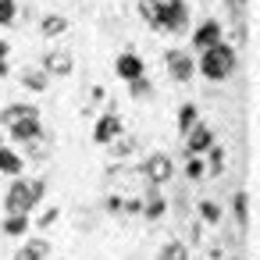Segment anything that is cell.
<instances>
[{"mask_svg": "<svg viewBox=\"0 0 260 260\" xmlns=\"http://www.w3.org/2000/svg\"><path fill=\"white\" fill-rule=\"evenodd\" d=\"M235 64H239V57H235V47L221 40V43H214V47L200 50L196 72H200L203 79H210V82H224V79L235 72Z\"/></svg>", "mask_w": 260, "mask_h": 260, "instance_id": "obj_1", "label": "cell"}, {"mask_svg": "<svg viewBox=\"0 0 260 260\" xmlns=\"http://www.w3.org/2000/svg\"><path fill=\"white\" fill-rule=\"evenodd\" d=\"M40 203L32 200V182L29 178H15L11 185H8V192H4V214H32Z\"/></svg>", "mask_w": 260, "mask_h": 260, "instance_id": "obj_2", "label": "cell"}, {"mask_svg": "<svg viewBox=\"0 0 260 260\" xmlns=\"http://www.w3.org/2000/svg\"><path fill=\"white\" fill-rule=\"evenodd\" d=\"M143 175H146L150 185H164V182H171V175H175V160H171L168 153H150V157L143 160Z\"/></svg>", "mask_w": 260, "mask_h": 260, "instance_id": "obj_3", "label": "cell"}, {"mask_svg": "<svg viewBox=\"0 0 260 260\" xmlns=\"http://www.w3.org/2000/svg\"><path fill=\"white\" fill-rule=\"evenodd\" d=\"M164 64H168V75L175 79V82H189L192 75H196V57H189L185 50H168L164 54Z\"/></svg>", "mask_w": 260, "mask_h": 260, "instance_id": "obj_4", "label": "cell"}, {"mask_svg": "<svg viewBox=\"0 0 260 260\" xmlns=\"http://www.w3.org/2000/svg\"><path fill=\"white\" fill-rule=\"evenodd\" d=\"M121 132H125V128H121V114H114V111H104V114L96 118V125H93V143L107 146V143H114Z\"/></svg>", "mask_w": 260, "mask_h": 260, "instance_id": "obj_5", "label": "cell"}, {"mask_svg": "<svg viewBox=\"0 0 260 260\" xmlns=\"http://www.w3.org/2000/svg\"><path fill=\"white\" fill-rule=\"evenodd\" d=\"M210 146H214V132H210V125L196 121V125L185 132V153H189V157H207Z\"/></svg>", "mask_w": 260, "mask_h": 260, "instance_id": "obj_6", "label": "cell"}, {"mask_svg": "<svg viewBox=\"0 0 260 260\" xmlns=\"http://www.w3.org/2000/svg\"><path fill=\"white\" fill-rule=\"evenodd\" d=\"M221 40H224V29H221L217 18H203V22L192 29V47H196V50H207V47H214V43H221Z\"/></svg>", "mask_w": 260, "mask_h": 260, "instance_id": "obj_7", "label": "cell"}, {"mask_svg": "<svg viewBox=\"0 0 260 260\" xmlns=\"http://www.w3.org/2000/svg\"><path fill=\"white\" fill-rule=\"evenodd\" d=\"M114 72H118V79H125V82H132V79H139V75H146V61H143L139 54H132V50H125V54H118V61H114Z\"/></svg>", "mask_w": 260, "mask_h": 260, "instance_id": "obj_8", "label": "cell"}, {"mask_svg": "<svg viewBox=\"0 0 260 260\" xmlns=\"http://www.w3.org/2000/svg\"><path fill=\"white\" fill-rule=\"evenodd\" d=\"M40 68H43L47 75H61V79H64V75H72V72H75V57H72L68 50H50V54L43 57V64H40Z\"/></svg>", "mask_w": 260, "mask_h": 260, "instance_id": "obj_9", "label": "cell"}, {"mask_svg": "<svg viewBox=\"0 0 260 260\" xmlns=\"http://www.w3.org/2000/svg\"><path fill=\"white\" fill-rule=\"evenodd\" d=\"M8 136L15 143H32V139H43V121L40 118H22L15 125H8Z\"/></svg>", "mask_w": 260, "mask_h": 260, "instance_id": "obj_10", "label": "cell"}, {"mask_svg": "<svg viewBox=\"0 0 260 260\" xmlns=\"http://www.w3.org/2000/svg\"><path fill=\"white\" fill-rule=\"evenodd\" d=\"M146 221H160L164 214H168V200L157 192V185H150V192L143 196V210H139Z\"/></svg>", "mask_w": 260, "mask_h": 260, "instance_id": "obj_11", "label": "cell"}, {"mask_svg": "<svg viewBox=\"0 0 260 260\" xmlns=\"http://www.w3.org/2000/svg\"><path fill=\"white\" fill-rule=\"evenodd\" d=\"M47 256H50V242L40 235V239H29V242L11 256V260H47Z\"/></svg>", "mask_w": 260, "mask_h": 260, "instance_id": "obj_12", "label": "cell"}, {"mask_svg": "<svg viewBox=\"0 0 260 260\" xmlns=\"http://www.w3.org/2000/svg\"><path fill=\"white\" fill-rule=\"evenodd\" d=\"M22 118H40V107L36 104H8L4 111H0V121L4 125H15Z\"/></svg>", "mask_w": 260, "mask_h": 260, "instance_id": "obj_13", "label": "cell"}, {"mask_svg": "<svg viewBox=\"0 0 260 260\" xmlns=\"http://www.w3.org/2000/svg\"><path fill=\"white\" fill-rule=\"evenodd\" d=\"M0 171H4V175H11V178H18V175L25 171L22 153H18V150H11V146H0Z\"/></svg>", "mask_w": 260, "mask_h": 260, "instance_id": "obj_14", "label": "cell"}, {"mask_svg": "<svg viewBox=\"0 0 260 260\" xmlns=\"http://www.w3.org/2000/svg\"><path fill=\"white\" fill-rule=\"evenodd\" d=\"M0 232H4L8 239H18L29 232V214H4V224H0Z\"/></svg>", "mask_w": 260, "mask_h": 260, "instance_id": "obj_15", "label": "cell"}, {"mask_svg": "<svg viewBox=\"0 0 260 260\" xmlns=\"http://www.w3.org/2000/svg\"><path fill=\"white\" fill-rule=\"evenodd\" d=\"M40 32H43L47 40H57V36H64V32H68V18H64V15H43Z\"/></svg>", "mask_w": 260, "mask_h": 260, "instance_id": "obj_16", "label": "cell"}, {"mask_svg": "<svg viewBox=\"0 0 260 260\" xmlns=\"http://www.w3.org/2000/svg\"><path fill=\"white\" fill-rule=\"evenodd\" d=\"M47 79H50V75H47L43 68H25V72H22V89L43 93V89H47Z\"/></svg>", "mask_w": 260, "mask_h": 260, "instance_id": "obj_17", "label": "cell"}, {"mask_svg": "<svg viewBox=\"0 0 260 260\" xmlns=\"http://www.w3.org/2000/svg\"><path fill=\"white\" fill-rule=\"evenodd\" d=\"M196 121H200V107L196 104H182L178 107V136H185Z\"/></svg>", "mask_w": 260, "mask_h": 260, "instance_id": "obj_18", "label": "cell"}, {"mask_svg": "<svg viewBox=\"0 0 260 260\" xmlns=\"http://www.w3.org/2000/svg\"><path fill=\"white\" fill-rule=\"evenodd\" d=\"M157 260H189V246L185 242H178V239H171L164 249H160V256Z\"/></svg>", "mask_w": 260, "mask_h": 260, "instance_id": "obj_19", "label": "cell"}, {"mask_svg": "<svg viewBox=\"0 0 260 260\" xmlns=\"http://www.w3.org/2000/svg\"><path fill=\"white\" fill-rule=\"evenodd\" d=\"M232 210H235V217H239V228H246V224H249V196H246V192H235Z\"/></svg>", "mask_w": 260, "mask_h": 260, "instance_id": "obj_20", "label": "cell"}, {"mask_svg": "<svg viewBox=\"0 0 260 260\" xmlns=\"http://www.w3.org/2000/svg\"><path fill=\"white\" fill-rule=\"evenodd\" d=\"M18 18V0H0V29H11Z\"/></svg>", "mask_w": 260, "mask_h": 260, "instance_id": "obj_21", "label": "cell"}, {"mask_svg": "<svg viewBox=\"0 0 260 260\" xmlns=\"http://www.w3.org/2000/svg\"><path fill=\"white\" fill-rule=\"evenodd\" d=\"M128 93H132V100H146V96H153V86L146 82V75H139L128 82Z\"/></svg>", "mask_w": 260, "mask_h": 260, "instance_id": "obj_22", "label": "cell"}, {"mask_svg": "<svg viewBox=\"0 0 260 260\" xmlns=\"http://www.w3.org/2000/svg\"><path fill=\"white\" fill-rule=\"evenodd\" d=\"M203 175H207V160H203V157H189V160H185V178H189V182H200Z\"/></svg>", "mask_w": 260, "mask_h": 260, "instance_id": "obj_23", "label": "cell"}, {"mask_svg": "<svg viewBox=\"0 0 260 260\" xmlns=\"http://www.w3.org/2000/svg\"><path fill=\"white\" fill-rule=\"evenodd\" d=\"M107 146H111V153H114V157H128V153L136 150V139H128V136L121 132V136H118L114 143H107Z\"/></svg>", "mask_w": 260, "mask_h": 260, "instance_id": "obj_24", "label": "cell"}, {"mask_svg": "<svg viewBox=\"0 0 260 260\" xmlns=\"http://www.w3.org/2000/svg\"><path fill=\"white\" fill-rule=\"evenodd\" d=\"M196 210H200V217H203V221H210V224H217V221H221V207H217L214 200H200V207H196Z\"/></svg>", "mask_w": 260, "mask_h": 260, "instance_id": "obj_25", "label": "cell"}, {"mask_svg": "<svg viewBox=\"0 0 260 260\" xmlns=\"http://www.w3.org/2000/svg\"><path fill=\"white\" fill-rule=\"evenodd\" d=\"M207 153H210V164H207V171H210V175H221V168H224V153H221V146H210Z\"/></svg>", "mask_w": 260, "mask_h": 260, "instance_id": "obj_26", "label": "cell"}, {"mask_svg": "<svg viewBox=\"0 0 260 260\" xmlns=\"http://www.w3.org/2000/svg\"><path fill=\"white\" fill-rule=\"evenodd\" d=\"M8 57H11V47H8V40H0V79H8V72H11Z\"/></svg>", "mask_w": 260, "mask_h": 260, "instance_id": "obj_27", "label": "cell"}, {"mask_svg": "<svg viewBox=\"0 0 260 260\" xmlns=\"http://www.w3.org/2000/svg\"><path fill=\"white\" fill-rule=\"evenodd\" d=\"M57 214H61V210H57V207H50V210H43V214H40V221H36V224H40V228H50V224L57 221Z\"/></svg>", "mask_w": 260, "mask_h": 260, "instance_id": "obj_28", "label": "cell"}, {"mask_svg": "<svg viewBox=\"0 0 260 260\" xmlns=\"http://www.w3.org/2000/svg\"><path fill=\"white\" fill-rule=\"evenodd\" d=\"M43 192H47V178H36V182H32V200L43 203Z\"/></svg>", "mask_w": 260, "mask_h": 260, "instance_id": "obj_29", "label": "cell"}, {"mask_svg": "<svg viewBox=\"0 0 260 260\" xmlns=\"http://www.w3.org/2000/svg\"><path fill=\"white\" fill-rule=\"evenodd\" d=\"M121 203H125L121 196H107V203H104V207H107L111 214H121Z\"/></svg>", "mask_w": 260, "mask_h": 260, "instance_id": "obj_30", "label": "cell"}, {"mask_svg": "<svg viewBox=\"0 0 260 260\" xmlns=\"http://www.w3.org/2000/svg\"><path fill=\"white\" fill-rule=\"evenodd\" d=\"M228 4H232V8H242V4H249V0H228Z\"/></svg>", "mask_w": 260, "mask_h": 260, "instance_id": "obj_31", "label": "cell"}, {"mask_svg": "<svg viewBox=\"0 0 260 260\" xmlns=\"http://www.w3.org/2000/svg\"><path fill=\"white\" fill-rule=\"evenodd\" d=\"M0 146H4V132H0Z\"/></svg>", "mask_w": 260, "mask_h": 260, "instance_id": "obj_32", "label": "cell"}]
</instances>
